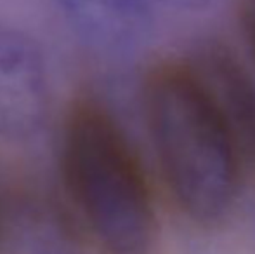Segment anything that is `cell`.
I'll return each mask as SVG.
<instances>
[{"label":"cell","instance_id":"obj_1","mask_svg":"<svg viewBox=\"0 0 255 254\" xmlns=\"http://www.w3.org/2000/svg\"><path fill=\"white\" fill-rule=\"evenodd\" d=\"M141 101L154 159L175 206L198 225L224 220L245 169L191 59L154 61L142 78Z\"/></svg>","mask_w":255,"mask_h":254},{"label":"cell","instance_id":"obj_2","mask_svg":"<svg viewBox=\"0 0 255 254\" xmlns=\"http://www.w3.org/2000/svg\"><path fill=\"white\" fill-rule=\"evenodd\" d=\"M59 171L80 223L101 254H153L158 221L142 162L115 113L82 96L66 112Z\"/></svg>","mask_w":255,"mask_h":254},{"label":"cell","instance_id":"obj_3","mask_svg":"<svg viewBox=\"0 0 255 254\" xmlns=\"http://www.w3.org/2000/svg\"><path fill=\"white\" fill-rule=\"evenodd\" d=\"M49 112L51 84L44 52L30 35L0 24V138H33Z\"/></svg>","mask_w":255,"mask_h":254},{"label":"cell","instance_id":"obj_4","mask_svg":"<svg viewBox=\"0 0 255 254\" xmlns=\"http://www.w3.org/2000/svg\"><path fill=\"white\" fill-rule=\"evenodd\" d=\"M191 61L228 126L243 169L255 173V75L219 40L203 44Z\"/></svg>","mask_w":255,"mask_h":254},{"label":"cell","instance_id":"obj_5","mask_svg":"<svg viewBox=\"0 0 255 254\" xmlns=\"http://www.w3.org/2000/svg\"><path fill=\"white\" fill-rule=\"evenodd\" d=\"M0 254H84L73 223L47 197L0 199Z\"/></svg>","mask_w":255,"mask_h":254},{"label":"cell","instance_id":"obj_6","mask_svg":"<svg viewBox=\"0 0 255 254\" xmlns=\"http://www.w3.org/2000/svg\"><path fill=\"white\" fill-rule=\"evenodd\" d=\"M153 0H54L63 21L85 45L103 52L130 49L151 24Z\"/></svg>","mask_w":255,"mask_h":254},{"label":"cell","instance_id":"obj_7","mask_svg":"<svg viewBox=\"0 0 255 254\" xmlns=\"http://www.w3.org/2000/svg\"><path fill=\"white\" fill-rule=\"evenodd\" d=\"M238 24L255 63V0H238Z\"/></svg>","mask_w":255,"mask_h":254},{"label":"cell","instance_id":"obj_8","mask_svg":"<svg viewBox=\"0 0 255 254\" xmlns=\"http://www.w3.org/2000/svg\"><path fill=\"white\" fill-rule=\"evenodd\" d=\"M153 2H160L167 7L177 10H189V12H195V10H202L210 3V0H153Z\"/></svg>","mask_w":255,"mask_h":254}]
</instances>
